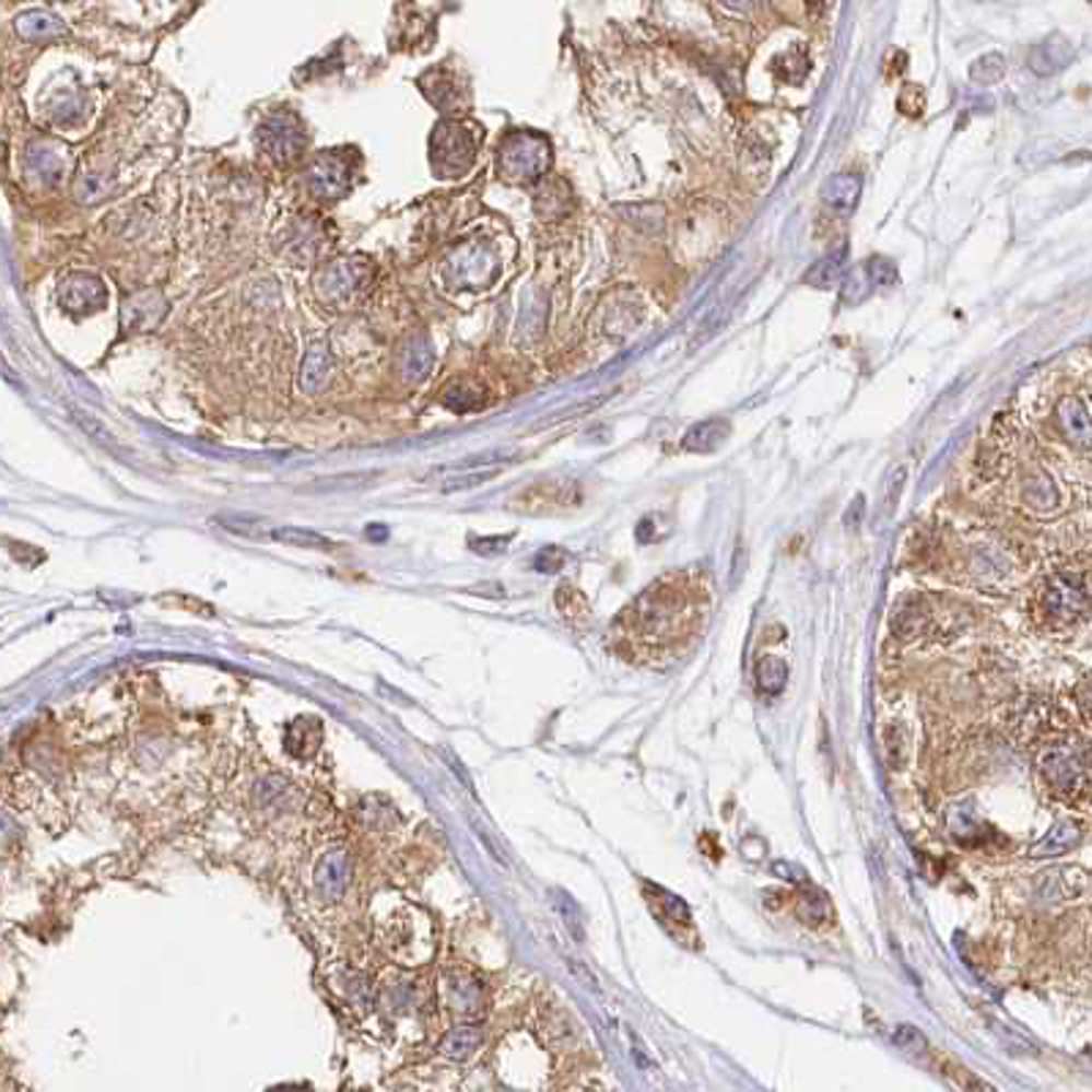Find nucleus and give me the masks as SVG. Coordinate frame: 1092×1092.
Returning <instances> with one entry per match:
<instances>
[{
    "label": "nucleus",
    "instance_id": "1",
    "mask_svg": "<svg viewBox=\"0 0 1092 1092\" xmlns=\"http://www.w3.org/2000/svg\"><path fill=\"white\" fill-rule=\"evenodd\" d=\"M709 608V589L698 575L677 573L651 584L624 611V638L644 657L679 655L695 638Z\"/></svg>",
    "mask_w": 1092,
    "mask_h": 1092
},
{
    "label": "nucleus",
    "instance_id": "2",
    "mask_svg": "<svg viewBox=\"0 0 1092 1092\" xmlns=\"http://www.w3.org/2000/svg\"><path fill=\"white\" fill-rule=\"evenodd\" d=\"M498 176L509 187H526V184H537L551 167V143L545 134L520 129L504 138L502 149H498Z\"/></svg>",
    "mask_w": 1092,
    "mask_h": 1092
},
{
    "label": "nucleus",
    "instance_id": "3",
    "mask_svg": "<svg viewBox=\"0 0 1092 1092\" xmlns=\"http://www.w3.org/2000/svg\"><path fill=\"white\" fill-rule=\"evenodd\" d=\"M482 129L469 121H442L431 134L433 171L442 178H460L474 167Z\"/></svg>",
    "mask_w": 1092,
    "mask_h": 1092
},
{
    "label": "nucleus",
    "instance_id": "4",
    "mask_svg": "<svg viewBox=\"0 0 1092 1092\" xmlns=\"http://www.w3.org/2000/svg\"><path fill=\"white\" fill-rule=\"evenodd\" d=\"M356 151H324L307 171V184L320 200H337L348 192L356 165Z\"/></svg>",
    "mask_w": 1092,
    "mask_h": 1092
},
{
    "label": "nucleus",
    "instance_id": "5",
    "mask_svg": "<svg viewBox=\"0 0 1092 1092\" xmlns=\"http://www.w3.org/2000/svg\"><path fill=\"white\" fill-rule=\"evenodd\" d=\"M498 271V258L488 244H466L458 253L449 258L447 263V277L453 280V285L458 287H480L488 285V282L496 277Z\"/></svg>",
    "mask_w": 1092,
    "mask_h": 1092
},
{
    "label": "nucleus",
    "instance_id": "6",
    "mask_svg": "<svg viewBox=\"0 0 1092 1092\" xmlns=\"http://www.w3.org/2000/svg\"><path fill=\"white\" fill-rule=\"evenodd\" d=\"M258 140L263 145L266 154L271 156L280 165H291V162L298 160L304 149V129L298 124L296 116L291 113H277L271 116L263 127L258 129Z\"/></svg>",
    "mask_w": 1092,
    "mask_h": 1092
},
{
    "label": "nucleus",
    "instance_id": "7",
    "mask_svg": "<svg viewBox=\"0 0 1092 1092\" xmlns=\"http://www.w3.org/2000/svg\"><path fill=\"white\" fill-rule=\"evenodd\" d=\"M371 274V263L364 258H342L326 266L315 280V293L324 302H342V298L353 296L356 287L362 285Z\"/></svg>",
    "mask_w": 1092,
    "mask_h": 1092
},
{
    "label": "nucleus",
    "instance_id": "8",
    "mask_svg": "<svg viewBox=\"0 0 1092 1092\" xmlns=\"http://www.w3.org/2000/svg\"><path fill=\"white\" fill-rule=\"evenodd\" d=\"M1037 767L1057 795H1076L1084 784V767H1081L1079 753L1068 745H1054L1043 751L1041 759H1037Z\"/></svg>",
    "mask_w": 1092,
    "mask_h": 1092
},
{
    "label": "nucleus",
    "instance_id": "9",
    "mask_svg": "<svg viewBox=\"0 0 1092 1092\" xmlns=\"http://www.w3.org/2000/svg\"><path fill=\"white\" fill-rule=\"evenodd\" d=\"M107 287L91 274H74L61 285V304L72 315H89L105 304Z\"/></svg>",
    "mask_w": 1092,
    "mask_h": 1092
},
{
    "label": "nucleus",
    "instance_id": "10",
    "mask_svg": "<svg viewBox=\"0 0 1092 1092\" xmlns=\"http://www.w3.org/2000/svg\"><path fill=\"white\" fill-rule=\"evenodd\" d=\"M1043 602H1046V611L1052 613V617L1073 619L1087 608L1084 586H1081V580L1073 578V575H1057V578L1048 584L1046 595H1043Z\"/></svg>",
    "mask_w": 1092,
    "mask_h": 1092
},
{
    "label": "nucleus",
    "instance_id": "11",
    "mask_svg": "<svg viewBox=\"0 0 1092 1092\" xmlns=\"http://www.w3.org/2000/svg\"><path fill=\"white\" fill-rule=\"evenodd\" d=\"M1057 425L1070 447L1090 453L1092 449V416L1079 398H1062L1057 406Z\"/></svg>",
    "mask_w": 1092,
    "mask_h": 1092
},
{
    "label": "nucleus",
    "instance_id": "12",
    "mask_svg": "<svg viewBox=\"0 0 1092 1092\" xmlns=\"http://www.w3.org/2000/svg\"><path fill=\"white\" fill-rule=\"evenodd\" d=\"M862 195V178L857 173H835L822 184V200L827 209L838 211V214L849 216L857 211Z\"/></svg>",
    "mask_w": 1092,
    "mask_h": 1092
},
{
    "label": "nucleus",
    "instance_id": "13",
    "mask_svg": "<svg viewBox=\"0 0 1092 1092\" xmlns=\"http://www.w3.org/2000/svg\"><path fill=\"white\" fill-rule=\"evenodd\" d=\"M433 362H436V353H433V345L427 342V337H422V334L411 337V340L403 345V351H400V359H398L400 376H403L406 384L425 381V378L431 376V371H433Z\"/></svg>",
    "mask_w": 1092,
    "mask_h": 1092
},
{
    "label": "nucleus",
    "instance_id": "14",
    "mask_svg": "<svg viewBox=\"0 0 1092 1092\" xmlns=\"http://www.w3.org/2000/svg\"><path fill=\"white\" fill-rule=\"evenodd\" d=\"M331 371V353L329 345L324 340H315L313 345L307 348L302 362V376H298V387L307 395H318L320 389L326 387V378H329Z\"/></svg>",
    "mask_w": 1092,
    "mask_h": 1092
},
{
    "label": "nucleus",
    "instance_id": "15",
    "mask_svg": "<svg viewBox=\"0 0 1092 1092\" xmlns=\"http://www.w3.org/2000/svg\"><path fill=\"white\" fill-rule=\"evenodd\" d=\"M1070 58H1073V50H1070L1068 42L1062 36H1052V39H1046L1030 52V69L1035 74H1041V78H1048V74L1068 67Z\"/></svg>",
    "mask_w": 1092,
    "mask_h": 1092
},
{
    "label": "nucleus",
    "instance_id": "16",
    "mask_svg": "<svg viewBox=\"0 0 1092 1092\" xmlns=\"http://www.w3.org/2000/svg\"><path fill=\"white\" fill-rule=\"evenodd\" d=\"M315 884H318V890L326 895V899L331 901L342 899L348 884L345 852H329V855L320 860L318 871H315Z\"/></svg>",
    "mask_w": 1092,
    "mask_h": 1092
},
{
    "label": "nucleus",
    "instance_id": "17",
    "mask_svg": "<svg viewBox=\"0 0 1092 1092\" xmlns=\"http://www.w3.org/2000/svg\"><path fill=\"white\" fill-rule=\"evenodd\" d=\"M795 912L802 923H808V926H817V928L827 926V923H833V917H835L833 904H830L827 895H824L819 888H811V884H806V888L797 893Z\"/></svg>",
    "mask_w": 1092,
    "mask_h": 1092
},
{
    "label": "nucleus",
    "instance_id": "18",
    "mask_svg": "<svg viewBox=\"0 0 1092 1092\" xmlns=\"http://www.w3.org/2000/svg\"><path fill=\"white\" fill-rule=\"evenodd\" d=\"M324 740V728L313 717H302L287 726V751L298 759H309L320 748Z\"/></svg>",
    "mask_w": 1092,
    "mask_h": 1092
},
{
    "label": "nucleus",
    "instance_id": "19",
    "mask_svg": "<svg viewBox=\"0 0 1092 1092\" xmlns=\"http://www.w3.org/2000/svg\"><path fill=\"white\" fill-rule=\"evenodd\" d=\"M728 436V422L726 420H706L698 422L688 431V436L682 438V447L688 453H715Z\"/></svg>",
    "mask_w": 1092,
    "mask_h": 1092
},
{
    "label": "nucleus",
    "instance_id": "20",
    "mask_svg": "<svg viewBox=\"0 0 1092 1092\" xmlns=\"http://www.w3.org/2000/svg\"><path fill=\"white\" fill-rule=\"evenodd\" d=\"M844 269H846V249L841 247L835 249V253L824 255L822 260H817V263L806 271V282L813 287H833L835 282L844 277Z\"/></svg>",
    "mask_w": 1092,
    "mask_h": 1092
},
{
    "label": "nucleus",
    "instance_id": "21",
    "mask_svg": "<svg viewBox=\"0 0 1092 1092\" xmlns=\"http://www.w3.org/2000/svg\"><path fill=\"white\" fill-rule=\"evenodd\" d=\"M535 209L545 220H559V216H564L570 211V189L562 181L542 184L535 198Z\"/></svg>",
    "mask_w": 1092,
    "mask_h": 1092
},
{
    "label": "nucleus",
    "instance_id": "22",
    "mask_svg": "<svg viewBox=\"0 0 1092 1092\" xmlns=\"http://www.w3.org/2000/svg\"><path fill=\"white\" fill-rule=\"evenodd\" d=\"M482 1043V1032L477 1026H455L447 1035V1041L442 1043V1054L447 1059H455V1062H463L471 1054L480 1048Z\"/></svg>",
    "mask_w": 1092,
    "mask_h": 1092
},
{
    "label": "nucleus",
    "instance_id": "23",
    "mask_svg": "<svg viewBox=\"0 0 1092 1092\" xmlns=\"http://www.w3.org/2000/svg\"><path fill=\"white\" fill-rule=\"evenodd\" d=\"M786 679H789V666H786L784 657L775 655H764L762 660L756 662V682L762 688V693L775 695L786 688Z\"/></svg>",
    "mask_w": 1092,
    "mask_h": 1092
},
{
    "label": "nucleus",
    "instance_id": "24",
    "mask_svg": "<svg viewBox=\"0 0 1092 1092\" xmlns=\"http://www.w3.org/2000/svg\"><path fill=\"white\" fill-rule=\"evenodd\" d=\"M1079 827L1073 822H1062L1035 846V857H1052V855H1062V852L1073 849L1079 844Z\"/></svg>",
    "mask_w": 1092,
    "mask_h": 1092
},
{
    "label": "nucleus",
    "instance_id": "25",
    "mask_svg": "<svg viewBox=\"0 0 1092 1092\" xmlns=\"http://www.w3.org/2000/svg\"><path fill=\"white\" fill-rule=\"evenodd\" d=\"M154 304H162V298L156 296V293H140V296L129 298V302L124 304V320H127V324L132 320V324L140 326L156 324V320L162 318V313H165V307L154 309Z\"/></svg>",
    "mask_w": 1092,
    "mask_h": 1092
},
{
    "label": "nucleus",
    "instance_id": "26",
    "mask_svg": "<svg viewBox=\"0 0 1092 1092\" xmlns=\"http://www.w3.org/2000/svg\"><path fill=\"white\" fill-rule=\"evenodd\" d=\"M28 167L34 173H39V178L45 184H56L63 173V162L56 151H50L47 145H34L28 151Z\"/></svg>",
    "mask_w": 1092,
    "mask_h": 1092
},
{
    "label": "nucleus",
    "instance_id": "27",
    "mask_svg": "<svg viewBox=\"0 0 1092 1092\" xmlns=\"http://www.w3.org/2000/svg\"><path fill=\"white\" fill-rule=\"evenodd\" d=\"M1005 78V58L999 52H986L970 67V80L975 85H997Z\"/></svg>",
    "mask_w": 1092,
    "mask_h": 1092
},
{
    "label": "nucleus",
    "instance_id": "28",
    "mask_svg": "<svg viewBox=\"0 0 1092 1092\" xmlns=\"http://www.w3.org/2000/svg\"><path fill=\"white\" fill-rule=\"evenodd\" d=\"M1024 498L1026 504H1032V507L1052 509L1054 504H1057V488H1054V482L1048 480L1046 474H1037L1026 482Z\"/></svg>",
    "mask_w": 1092,
    "mask_h": 1092
},
{
    "label": "nucleus",
    "instance_id": "29",
    "mask_svg": "<svg viewBox=\"0 0 1092 1092\" xmlns=\"http://www.w3.org/2000/svg\"><path fill=\"white\" fill-rule=\"evenodd\" d=\"M277 542H285V545H296V548H331V542L326 537L315 535V531L307 529H296V526H282V529L271 531Z\"/></svg>",
    "mask_w": 1092,
    "mask_h": 1092
},
{
    "label": "nucleus",
    "instance_id": "30",
    "mask_svg": "<svg viewBox=\"0 0 1092 1092\" xmlns=\"http://www.w3.org/2000/svg\"><path fill=\"white\" fill-rule=\"evenodd\" d=\"M871 291H873L871 277H868L866 266H860V269L849 271V274L844 277V287H841V298H844V302H849V304H855V302H862V298H866Z\"/></svg>",
    "mask_w": 1092,
    "mask_h": 1092
},
{
    "label": "nucleus",
    "instance_id": "31",
    "mask_svg": "<svg viewBox=\"0 0 1092 1092\" xmlns=\"http://www.w3.org/2000/svg\"><path fill=\"white\" fill-rule=\"evenodd\" d=\"M442 403L453 411H474L477 406H480V392L471 387H458V384H455V387H449L447 392H444Z\"/></svg>",
    "mask_w": 1092,
    "mask_h": 1092
},
{
    "label": "nucleus",
    "instance_id": "32",
    "mask_svg": "<svg viewBox=\"0 0 1092 1092\" xmlns=\"http://www.w3.org/2000/svg\"><path fill=\"white\" fill-rule=\"evenodd\" d=\"M904 751H906L904 731H901V726L890 723V726L884 728V753H888L890 767L899 770L901 764H904Z\"/></svg>",
    "mask_w": 1092,
    "mask_h": 1092
},
{
    "label": "nucleus",
    "instance_id": "33",
    "mask_svg": "<svg viewBox=\"0 0 1092 1092\" xmlns=\"http://www.w3.org/2000/svg\"><path fill=\"white\" fill-rule=\"evenodd\" d=\"M866 271H868V277H871L873 287L893 285V282L899 280V269H895V263H893V260L882 258V255H877V258L868 260Z\"/></svg>",
    "mask_w": 1092,
    "mask_h": 1092
},
{
    "label": "nucleus",
    "instance_id": "34",
    "mask_svg": "<svg viewBox=\"0 0 1092 1092\" xmlns=\"http://www.w3.org/2000/svg\"><path fill=\"white\" fill-rule=\"evenodd\" d=\"M657 899H660L662 915H666L668 920L677 923V926H682V928L690 926V912H688V906H684L682 899H677V895L662 893V890H660V893H657Z\"/></svg>",
    "mask_w": 1092,
    "mask_h": 1092
},
{
    "label": "nucleus",
    "instance_id": "35",
    "mask_svg": "<svg viewBox=\"0 0 1092 1092\" xmlns=\"http://www.w3.org/2000/svg\"><path fill=\"white\" fill-rule=\"evenodd\" d=\"M556 909H559V915L564 917V923L570 926V931L575 934V937H584V931H580V915H578V906L573 904V899L570 895H564V893H556Z\"/></svg>",
    "mask_w": 1092,
    "mask_h": 1092
},
{
    "label": "nucleus",
    "instance_id": "36",
    "mask_svg": "<svg viewBox=\"0 0 1092 1092\" xmlns=\"http://www.w3.org/2000/svg\"><path fill=\"white\" fill-rule=\"evenodd\" d=\"M893 1041L899 1043L901 1048H906V1052H923L926 1048V1037L920 1035V1032L915 1030V1026H909V1024H901V1026H895V1035H893Z\"/></svg>",
    "mask_w": 1092,
    "mask_h": 1092
},
{
    "label": "nucleus",
    "instance_id": "37",
    "mask_svg": "<svg viewBox=\"0 0 1092 1092\" xmlns=\"http://www.w3.org/2000/svg\"><path fill=\"white\" fill-rule=\"evenodd\" d=\"M496 471L498 469H488V471H471V474H466V477H453L449 482H444V491H463V488H471V485H480V482H485V480H491V477H496Z\"/></svg>",
    "mask_w": 1092,
    "mask_h": 1092
},
{
    "label": "nucleus",
    "instance_id": "38",
    "mask_svg": "<svg viewBox=\"0 0 1092 1092\" xmlns=\"http://www.w3.org/2000/svg\"><path fill=\"white\" fill-rule=\"evenodd\" d=\"M904 480H906V469H893L888 480H884V504H888V509H893L895 502H899Z\"/></svg>",
    "mask_w": 1092,
    "mask_h": 1092
},
{
    "label": "nucleus",
    "instance_id": "39",
    "mask_svg": "<svg viewBox=\"0 0 1092 1092\" xmlns=\"http://www.w3.org/2000/svg\"><path fill=\"white\" fill-rule=\"evenodd\" d=\"M564 551H559V548H545V551H540V556H537V570H542V573H556L559 567L564 564Z\"/></svg>",
    "mask_w": 1092,
    "mask_h": 1092
},
{
    "label": "nucleus",
    "instance_id": "40",
    "mask_svg": "<svg viewBox=\"0 0 1092 1092\" xmlns=\"http://www.w3.org/2000/svg\"><path fill=\"white\" fill-rule=\"evenodd\" d=\"M74 420H78V422H80V425H83V427H85V433H91V436H94V438H99V442H102V444H110V447H116V444H113V438H110V436H107V433H102V431H105V427H102V425H96V422H94V420H91V416H83V414H74Z\"/></svg>",
    "mask_w": 1092,
    "mask_h": 1092
},
{
    "label": "nucleus",
    "instance_id": "41",
    "mask_svg": "<svg viewBox=\"0 0 1092 1092\" xmlns=\"http://www.w3.org/2000/svg\"><path fill=\"white\" fill-rule=\"evenodd\" d=\"M1076 695H1079V704H1081V709L1087 712V717H1092V677H1087L1084 682L1079 684Z\"/></svg>",
    "mask_w": 1092,
    "mask_h": 1092
},
{
    "label": "nucleus",
    "instance_id": "42",
    "mask_svg": "<svg viewBox=\"0 0 1092 1092\" xmlns=\"http://www.w3.org/2000/svg\"><path fill=\"white\" fill-rule=\"evenodd\" d=\"M507 537H496V540H480V542H474V551H480V553H498V551H504V545H507Z\"/></svg>",
    "mask_w": 1092,
    "mask_h": 1092
},
{
    "label": "nucleus",
    "instance_id": "43",
    "mask_svg": "<svg viewBox=\"0 0 1092 1092\" xmlns=\"http://www.w3.org/2000/svg\"><path fill=\"white\" fill-rule=\"evenodd\" d=\"M720 3L726 9H731V12H740V14L751 12V9L756 7V0H720Z\"/></svg>",
    "mask_w": 1092,
    "mask_h": 1092
},
{
    "label": "nucleus",
    "instance_id": "44",
    "mask_svg": "<svg viewBox=\"0 0 1092 1092\" xmlns=\"http://www.w3.org/2000/svg\"><path fill=\"white\" fill-rule=\"evenodd\" d=\"M570 970H573V972H575V975H578V977H580V981H584V983H586V988H595V991H597V981H595V977H591V975H589V972H586V970H584V966H580V964H578V961H570Z\"/></svg>",
    "mask_w": 1092,
    "mask_h": 1092
},
{
    "label": "nucleus",
    "instance_id": "45",
    "mask_svg": "<svg viewBox=\"0 0 1092 1092\" xmlns=\"http://www.w3.org/2000/svg\"><path fill=\"white\" fill-rule=\"evenodd\" d=\"M862 509H866V498L862 496H857V502L852 504V509H849V515H846V524L852 526V520H855V515L857 518H862Z\"/></svg>",
    "mask_w": 1092,
    "mask_h": 1092
}]
</instances>
